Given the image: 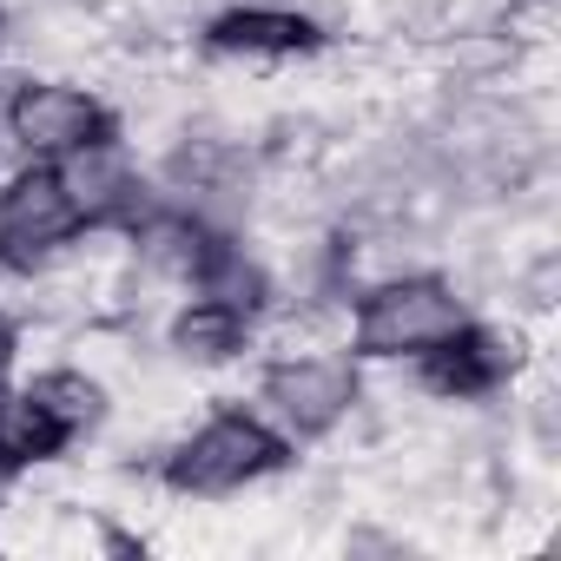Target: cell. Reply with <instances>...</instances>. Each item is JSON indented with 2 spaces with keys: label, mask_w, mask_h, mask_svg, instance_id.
<instances>
[{
  "label": "cell",
  "mask_w": 561,
  "mask_h": 561,
  "mask_svg": "<svg viewBox=\"0 0 561 561\" xmlns=\"http://www.w3.org/2000/svg\"><path fill=\"white\" fill-rule=\"evenodd\" d=\"M291 456H285V436H277L264 416H251V410H218V416H205L172 456H165V489L172 495H231V489H244V482H264V476H277Z\"/></svg>",
  "instance_id": "6da1fadb"
},
{
  "label": "cell",
  "mask_w": 561,
  "mask_h": 561,
  "mask_svg": "<svg viewBox=\"0 0 561 561\" xmlns=\"http://www.w3.org/2000/svg\"><path fill=\"white\" fill-rule=\"evenodd\" d=\"M462 298L449 277L436 271H410V277H383L357 298V318H351V344L357 357H423L430 344H443L456 324H462Z\"/></svg>",
  "instance_id": "7a4b0ae2"
},
{
  "label": "cell",
  "mask_w": 561,
  "mask_h": 561,
  "mask_svg": "<svg viewBox=\"0 0 561 561\" xmlns=\"http://www.w3.org/2000/svg\"><path fill=\"white\" fill-rule=\"evenodd\" d=\"M87 231L73 192L60 185V165L27 159L8 185H0V271L34 277L47 257H60Z\"/></svg>",
  "instance_id": "3957f363"
},
{
  "label": "cell",
  "mask_w": 561,
  "mask_h": 561,
  "mask_svg": "<svg viewBox=\"0 0 561 561\" xmlns=\"http://www.w3.org/2000/svg\"><path fill=\"white\" fill-rule=\"evenodd\" d=\"M8 139L27 152V159H67V152H87V146H106L119 139V113L106 100H93L87 87H67V80H21L8 93V113H0Z\"/></svg>",
  "instance_id": "277c9868"
},
{
  "label": "cell",
  "mask_w": 561,
  "mask_h": 561,
  "mask_svg": "<svg viewBox=\"0 0 561 561\" xmlns=\"http://www.w3.org/2000/svg\"><path fill=\"white\" fill-rule=\"evenodd\" d=\"M264 410L285 423V436H331L351 410H357V370L344 357H285V364H271L264 383H257Z\"/></svg>",
  "instance_id": "5b68a950"
},
{
  "label": "cell",
  "mask_w": 561,
  "mask_h": 561,
  "mask_svg": "<svg viewBox=\"0 0 561 561\" xmlns=\"http://www.w3.org/2000/svg\"><path fill=\"white\" fill-rule=\"evenodd\" d=\"M416 370H423V390H430V397L476 403V397H495V390L522 370V337L462 318L443 344H430V351L416 357Z\"/></svg>",
  "instance_id": "8992f818"
},
{
  "label": "cell",
  "mask_w": 561,
  "mask_h": 561,
  "mask_svg": "<svg viewBox=\"0 0 561 561\" xmlns=\"http://www.w3.org/2000/svg\"><path fill=\"white\" fill-rule=\"evenodd\" d=\"M205 47L244 54V60H291V54H318L324 27L311 14H291V8H225L205 27Z\"/></svg>",
  "instance_id": "52a82bcc"
},
{
  "label": "cell",
  "mask_w": 561,
  "mask_h": 561,
  "mask_svg": "<svg viewBox=\"0 0 561 561\" xmlns=\"http://www.w3.org/2000/svg\"><path fill=\"white\" fill-rule=\"evenodd\" d=\"M67 443H73V430H67L34 390H0V462H8L14 476L54 462Z\"/></svg>",
  "instance_id": "ba28073f"
},
{
  "label": "cell",
  "mask_w": 561,
  "mask_h": 561,
  "mask_svg": "<svg viewBox=\"0 0 561 561\" xmlns=\"http://www.w3.org/2000/svg\"><path fill=\"white\" fill-rule=\"evenodd\" d=\"M165 344H172L185 364H231V357L251 344V318L231 311V305H218V298H192V305L172 318Z\"/></svg>",
  "instance_id": "9c48e42d"
},
{
  "label": "cell",
  "mask_w": 561,
  "mask_h": 561,
  "mask_svg": "<svg viewBox=\"0 0 561 561\" xmlns=\"http://www.w3.org/2000/svg\"><path fill=\"white\" fill-rule=\"evenodd\" d=\"M192 285H198V298H218V305H231V311H244V318H257V311L271 305L264 264L244 257V244H231V238H218V251L205 257V271L192 277Z\"/></svg>",
  "instance_id": "30bf717a"
},
{
  "label": "cell",
  "mask_w": 561,
  "mask_h": 561,
  "mask_svg": "<svg viewBox=\"0 0 561 561\" xmlns=\"http://www.w3.org/2000/svg\"><path fill=\"white\" fill-rule=\"evenodd\" d=\"M27 390H34L73 436L106 416V390H100V377H87V370H47V377H34Z\"/></svg>",
  "instance_id": "8fae6325"
},
{
  "label": "cell",
  "mask_w": 561,
  "mask_h": 561,
  "mask_svg": "<svg viewBox=\"0 0 561 561\" xmlns=\"http://www.w3.org/2000/svg\"><path fill=\"white\" fill-rule=\"evenodd\" d=\"M14 344H21V337H14V324L0 318V383H8V370H14Z\"/></svg>",
  "instance_id": "7c38bea8"
},
{
  "label": "cell",
  "mask_w": 561,
  "mask_h": 561,
  "mask_svg": "<svg viewBox=\"0 0 561 561\" xmlns=\"http://www.w3.org/2000/svg\"><path fill=\"white\" fill-rule=\"evenodd\" d=\"M8 482H14V469H8V462H0V495H8Z\"/></svg>",
  "instance_id": "4fadbf2b"
}]
</instances>
